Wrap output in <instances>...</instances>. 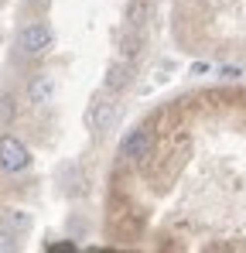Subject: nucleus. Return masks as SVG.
Returning <instances> with one entry per match:
<instances>
[{
  "instance_id": "f257e3e1",
  "label": "nucleus",
  "mask_w": 246,
  "mask_h": 253,
  "mask_svg": "<svg viewBox=\"0 0 246 253\" xmlns=\"http://www.w3.org/2000/svg\"><path fill=\"white\" fill-rule=\"evenodd\" d=\"M55 42V35H51V28L44 24V21H31V24H24L21 31H17V48H21V55H28V58H38L44 55L48 48Z\"/></svg>"
},
{
  "instance_id": "f03ea898",
  "label": "nucleus",
  "mask_w": 246,
  "mask_h": 253,
  "mask_svg": "<svg viewBox=\"0 0 246 253\" xmlns=\"http://www.w3.org/2000/svg\"><path fill=\"white\" fill-rule=\"evenodd\" d=\"M28 165H31V154H28V147H24L17 137L3 133V137H0V168L10 171V174H17V171H24Z\"/></svg>"
},
{
  "instance_id": "7ed1b4c3",
  "label": "nucleus",
  "mask_w": 246,
  "mask_h": 253,
  "mask_svg": "<svg viewBox=\"0 0 246 253\" xmlns=\"http://www.w3.org/2000/svg\"><path fill=\"white\" fill-rule=\"evenodd\" d=\"M120 151H123V158H133V161H147V158H151V151H154V137H151V130H144V126L130 130V133L123 137Z\"/></svg>"
},
{
  "instance_id": "20e7f679",
  "label": "nucleus",
  "mask_w": 246,
  "mask_h": 253,
  "mask_svg": "<svg viewBox=\"0 0 246 253\" xmlns=\"http://www.w3.org/2000/svg\"><path fill=\"white\" fill-rule=\"evenodd\" d=\"M117 117H120L117 103L103 99V103H92V106H89V113H85V126H89L92 133H106V130H113Z\"/></svg>"
},
{
  "instance_id": "39448f33",
  "label": "nucleus",
  "mask_w": 246,
  "mask_h": 253,
  "mask_svg": "<svg viewBox=\"0 0 246 253\" xmlns=\"http://www.w3.org/2000/svg\"><path fill=\"white\" fill-rule=\"evenodd\" d=\"M51 92H55V79H51V76H44V72L35 76L31 85H28V99H31L35 106H44V103L51 99Z\"/></svg>"
},
{
  "instance_id": "423d86ee",
  "label": "nucleus",
  "mask_w": 246,
  "mask_h": 253,
  "mask_svg": "<svg viewBox=\"0 0 246 253\" xmlns=\"http://www.w3.org/2000/svg\"><path fill=\"white\" fill-rule=\"evenodd\" d=\"M123 21H126V28H144L147 21H151V3L147 0H130L126 3V10H123Z\"/></svg>"
},
{
  "instance_id": "0eeeda50",
  "label": "nucleus",
  "mask_w": 246,
  "mask_h": 253,
  "mask_svg": "<svg viewBox=\"0 0 246 253\" xmlns=\"http://www.w3.org/2000/svg\"><path fill=\"white\" fill-rule=\"evenodd\" d=\"M103 85H106L110 92H120V89H126V85H130V65H126V62H113V65L106 69V79H103Z\"/></svg>"
},
{
  "instance_id": "6e6552de",
  "label": "nucleus",
  "mask_w": 246,
  "mask_h": 253,
  "mask_svg": "<svg viewBox=\"0 0 246 253\" xmlns=\"http://www.w3.org/2000/svg\"><path fill=\"white\" fill-rule=\"evenodd\" d=\"M0 222H3L7 229H14L17 236L31 229V215H28L24 209H3V215H0Z\"/></svg>"
},
{
  "instance_id": "1a4fd4ad",
  "label": "nucleus",
  "mask_w": 246,
  "mask_h": 253,
  "mask_svg": "<svg viewBox=\"0 0 246 253\" xmlns=\"http://www.w3.org/2000/svg\"><path fill=\"white\" fill-rule=\"evenodd\" d=\"M62 185H65V192H82V168L79 165H65L62 168Z\"/></svg>"
},
{
  "instance_id": "9d476101",
  "label": "nucleus",
  "mask_w": 246,
  "mask_h": 253,
  "mask_svg": "<svg viewBox=\"0 0 246 253\" xmlns=\"http://www.w3.org/2000/svg\"><path fill=\"white\" fill-rule=\"evenodd\" d=\"M17 117V103L10 96H0V126H10Z\"/></svg>"
},
{
  "instance_id": "9b49d317",
  "label": "nucleus",
  "mask_w": 246,
  "mask_h": 253,
  "mask_svg": "<svg viewBox=\"0 0 246 253\" xmlns=\"http://www.w3.org/2000/svg\"><path fill=\"white\" fill-rule=\"evenodd\" d=\"M10 250H17V233L0 222V253H10Z\"/></svg>"
},
{
  "instance_id": "f8f14e48",
  "label": "nucleus",
  "mask_w": 246,
  "mask_h": 253,
  "mask_svg": "<svg viewBox=\"0 0 246 253\" xmlns=\"http://www.w3.org/2000/svg\"><path fill=\"white\" fill-rule=\"evenodd\" d=\"M137 51H140V31L133 28V35H130V38H123V55H126V58H133Z\"/></svg>"
},
{
  "instance_id": "ddd939ff",
  "label": "nucleus",
  "mask_w": 246,
  "mask_h": 253,
  "mask_svg": "<svg viewBox=\"0 0 246 253\" xmlns=\"http://www.w3.org/2000/svg\"><path fill=\"white\" fill-rule=\"evenodd\" d=\"M240 76H243L240 65H222V69H219V79H226V83H236Z\"/></svg>"
},
{
  "instance_id": "4468645a",
  "label": "nucleus",
  "mask_w": 246,
  "mask_h": 253,
  "mask_svg": "<svg viewBox=\"0 0 246 253\" xmlns=\"http://www.w3.org/2000/svg\"><path fill=\"white\" fill-rule=\"evenodd\" d=\"M188 72H192V76H208L212 69H208V62H195V65H192Z\"/></svg>"
},
{
  "instance_id": "2eb2a0df",
  "label": "nucleus",
  "mask_w": 246,
  "mask_h": 253,
  "mask_svg": "<svg viewBox=\"0 0 246 253\" xmlns=\"http://www.w3.org/2000/svg\"><path fill=\"white\" fill-rule=\"evenodd\" d=\"M28 3H31V7H48L51 0H28Z\"/></svg>"
}]
</instances>
